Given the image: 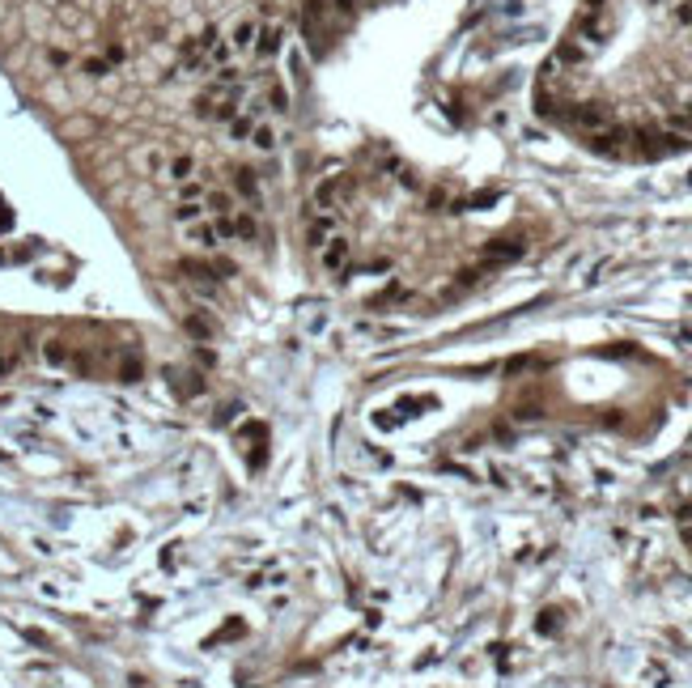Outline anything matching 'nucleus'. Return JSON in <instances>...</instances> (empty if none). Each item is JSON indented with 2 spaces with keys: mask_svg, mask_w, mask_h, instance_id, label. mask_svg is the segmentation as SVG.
Masks as SVG:
<instances>
[{
  "mask_svg": "<svg viewBox=\"0 0 692 688\" xmlns=\"http://www.w3.org/2000/svg\"><path fill=\"white\" fill-rule=\"evenodd\" d=\"M183 328H187V336H196V340H208V336H212V319H204V314H187Z\"/></svg>",
  "mask_w": 692,
  "mask_h": 688,
  "instance_id": "0eeeda50",
  "label": "nucleus"
},
{
  "mask_svg": "<svg viewBox=\"0 0 692 688\" xmlns=\"http://www.w3.org/2000/svg\"><path fill=\"white\" fill-rule=\"evenodd\" d=\"M255 34H259V26H255V22H238V30H234V43H230V47L246 51V47L255 43Z\"/></svg>",
  "mask_w": 692,
  "mask_h": 688,
  "instance_id": "6e6552de",
  "label": "nucleus"
},
{
  "mask_svg": "<svg viewBox=\"0 0 692 688\" xmlns=\"http://www.w3.org/2000/svg\"><path fill=\"white\" fill-rule=\"evenodd\" d=\"M285 68H289V81L293 85H306L310 81V56L293 43V47H285Z\"/></svg>",
  "mask_w": 692,
  "mask_h": 688,
  "instance_id": "7ed1b4c3",
  "label": "nucleus"
},
{
  "mask_svg": "<svg viewBox=\"0 0 692 688\" xmlns=\"http://www.w3.org/2000/svg\"><path fill=\"white\" fill-rule=\"evenodd\" d=\"M485 255H489V259H518V255H522V242H493Z\"/></svg>",
  "mask_w": 692,
  "mask_h": 688,
  "instance_id": "1a4fd4ad",
  "label": "nucleus"
},
{
  "mask_svg": "<svg viewBox=\"0 0 692 688\" xmlns=\"http://www.w3.org/2000/svg\"><path fill=\"white\" fill-rule=\"evenodd\" d=\"M119 374H124V379H128V383H136V379H140V365H136V361H128V365H124V369H119Z\"/></svg>",
  "mask_w": 692,
  "mask_h": 688,
  "instance_id": "412c9836",
  "label": "nucleus"
},
{
  "mask_svg": "<svg viewBox=\"0 0 692 688\" xmlns=\"http://www.w3.org/2000/svg\"><path fill=\"white\" fill-rule=\"evenodd\" d=\"M679 22H692V0H684V5H679V13H675Z\"/></svg>",
  "mask_w": 692,
  "mask_h": 688,
  "instance_id": "5701e85b",
  "label": "nucleus"
},
{
  "mask_svg": "<svg viewBox=\"0 0 692 688\" xmlns=\"http://www.w3.org/2000/svg\"><path fill=\"white\" fill-rule=\"evenodd\" d=\"M353 5H361V0H353Z\"/></svg>",
  "mask_w": 692,
  "mask_h": 688,
  "instance_id": "b1692460",
  "label": "nucleus"
},
{
  "mask_svg": "<svg viewBox=\"0 0 692 688\" xmlns=\"http://www.w3.org/2000/svg\"><path fill=\"white\" fill-rule=\"evenodd\" d=\"M591 149L595 153H603V157H624V153H633V132L628 128H603V132H591Z\"/></svg>",
  "mask_w": 692,
  "mask_h": 688,
  "instance_id": "f03ea898",
  "label": "nucleus"
},
{
  "mask_svg": "<svg viewBox=\"0 0 692 688\" xmlns=\"http://www.w3.org/2000/svg\"><path fill=\"white\" fill-rule=\"evenodd\" d=\"M208 204H212V213H217V217H230V213H234V200H230V196H221V191H212V196H208Z\"/></svg>",
  "mask_w": 692,
  "mask_h": 688,
  "instance_id": "4468645a",
  "label": "nucleus"
},
{
  "mask_svg": "<svg viewBox=\"0 0 692 688\" xmlns=\"http://www.w3.org/2000/svg\"><path fill=\"white\" fill-rule=\"evenodd\" d=\"M285 47V30L281 26H259V43H255V51H259V60H268V56H277V51Z\"/></svg>",
  "mask_w": 692,
  "mask_h": 688,
  "instance_id": "39448f33",
  "label": "nucleus"
},
{
  "mask_svg": "<svg viewBox=\"0 0 692 688\" xmlns=\"http://www.w3.org/2000/svg\"><path fill=\"white\" fill-rule=\"evenodd\" d=\"M251 145H255L259 153H272V149H277V132H272L268 124H255V128H251Z\"/></svg>",
  "mask_w": 692,
  "mask_h": 688,
  "instance_id": "423d86ee",
  "label": "nucleus"
},
{
  "mask_svg": "<svg viewBox=\"0 0 692 688\" xmlns=\"http://www.w3.org/2000/svg\"><path fill=\"white\" fill-rule=\"evenodd\" d=\"M327 234H332V217H318V221L310 226V242H314V247H323Z\"/></svg>",
  "mask_w": 692,
  "mask_h": 688,
  "instance_id": "dca6fc26",
  "label": "nucleus"
},
{
  "mask_svg": "<svg viewBox=\"0 0 692 688\" xmlns=\"http://www.w3.org/2000/svg\"><path fill=\"white\" fill-rule=\"evenodd\" d=\"M234 226H238V234H242V238H255V221H251V217H238Z\"/></svg>",
  "mask_w": 692,
  "mask_h": 688,
  "instance_id": "aec40b11",
  "label": "nucleus"
},
{
  "mask_svg": "<svg viewBox=\"0 0 692 688\" xmlns=\"http://www.w3.org/2000/svg\"><path fill=\"white\" fill-rule=\"evenodd\" d=\"M43 357H47L51 365H64V361H68V349H64V340H47V349H43Z\"/></svg>",
  "mask_w": 692,
  "mask_h": 688,
  "instance_id": "9b49d317",
  "label": "nucleus"
},
{
  "mask_svg": "<svg viewBox=\"0 0 692 688\" xmlns=\"http://www.w3.org/2000/svg\"><path fill=\"white\" fill-rule=\"evenodd\" d=\"M170 175H175V179H183V183H187V179H191V175H196V162H191V157H175V162H170Z\"/></svg>",
  "mask_w": 692,
  "mask_h": 688,
  "instance_id": "2eb2a0df",
  "label": "nucleus"
},
{
  "mask_svg": "<svg viewBox=\"0 0 692 688\" xmlns=\"http://www.w3.org/2000/svg\"><path fill=\"white\" fill-rule=\"evenodd\" d=\"M268 102H272V111H281V115H285V111H293V107H289V89H285V85H272V89H268Z\"/></svg>",
  "mask_w": 692,
  "mask_h": 688,
  "instance_id": "ddd939ff",
  "label": "nucleus"
},
{
  "mask_svg": "<svg viewBox=\"0 0 692 688\" xmlns=\"http://www.w3.org/2000/svg\"><path fill=\"white\" fill-rule=\"evenodd\" d=\"M85 73H89V77H102V73H106V64H102V60H85Z\"/></svg>",
  "mask_w": 692,
  "mask_h": 688,
  "instance_id": "4be33fe9",
  "label": "nucleus"
},
{
  "mask_svg": "<svg viewBox=\"0 0 692 688\" xmlns=\"http://www.w3.org/2000/svg\"><path fill=\"white\" fill-rule=\"evenodd\" d=\"M318 204H336V183H318Z\"/></svg>",
  "mask_w": 692,
  "mask_h": 688,
  "instance_id": "6ab92c4d",
  "label": "nucleus"
},
{
  "mask_svg": "<svg viewBox=\"0 0 692 688\" xmlns=\"http://www.w3.org/2000/svg\"><path fill=\"white\" fill-rule=\"evenodd\" d=\"M234 183H238V191H242V196H251V200H255V196H259V183H255V170H246V166H242V170H238V179H234Z\"/></svg>",
  "mask_w": 692,
  "mask_h": 688,
  "instance_id": "f8f14e48",
  "label": "nucleus"
},
{
  "mask_svg": "<svg viewBox=\"0 0 692 688\" xmlns=\"http://www.w3.org/2000/svg\"><path fill=\"white\" fill-rule=\"evenodd\" d=\"M175 217H179L183 226H187V221H200V204H187V200H183V204L175 208Z\"/></svg>",
  "mask_w": 692,
  "mask_h": 688,
  "instance_id": "f3484780",
  "label": "nucleus"
},
{
  "mask_svg": "<svg viewBox=\"0 0 692 688\" xmlns=\"http://www.w3.org/2000/svg\"><path fill=\"white\" fill-rule=\"evenodd\" d=\"M212 230H217V238H234V234H238L234 217H217V226H212Z\"/></svg>",
  "mask_w": 692,
  "mask_h": 688,
  "instance_id": "a211bd4d",
  "label": "nucleus"
},
{
  "mask_svg": "<svg viewBox=\"0 0 692 688\" xmlns=\"http://www.w3.org/2000/svg\"><path fill=\"white\" fill-rule=\"evenodd\" d=\"M569 124L582 132H603V128H612V107L608 102H577L569 111Z\"/></svg>",
  "mask_w": 692,
  "mask_h": 688,
  "instance_id": "f257e3e1",
  "label": "nucleus"
},
{
  "mask_svg": "<svg viewBox=\"0 0 692 688\" xmlns=\"http://www.w3.org/2000/svg\"><path fill=\"white\" fill-rule=\"evenodd\" d=\"M187 242H196V247H212V242H217V230H212V226H191V230H187Z\"/></svg>",
  "mask_w": 692,
  "mask_h": 688,
  "instance_id": "9d476101",
  "label": "nucleus"
},
{
  "mask_svg": "<svg viewBox=\"0 0 692 688\" xmlns=\"http://www.w3.org/2000/svg\"><path fill=\"white\" fill-rule=\"evenodd\" d=\"M344 263H348V238H327L323 242V268L344 272Z\"/></svg>",
  "mask_w": 692,
  "mask_h": 688,
  "instance_id": "20e7f679",
  "label": "nucleus"
}]
</instances>
